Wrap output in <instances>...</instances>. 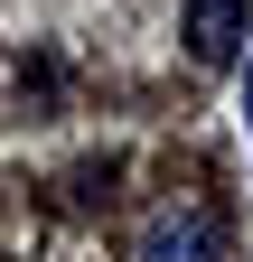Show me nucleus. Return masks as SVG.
Segmentation results:
<instances>
[{
	"instance_id": "1",
	"label": "nucleus",
	"mask_w": 253,
	"mask_h": 262,
	"mask_svg": "<svg viewBox=\"0 0 253 262\" xmlns=\"http://www.w3.org/2000/svg\"><path fill=\"white\" fill-rule=\"evenodd\" d=\"M235 47H244V0H187V56L235 66Z\"/></svg>"
},
{
	"instance_id": "2",
	"label": "nucleus",
	"mask_w": 253,
	"mask_h": 262,
	"mask_svg": "<svg viewBox=\"0 0 253 262\" xmlns=\"http://www.w3.org/2000/svg\"><path fill=\"white\" fill-rule=\"evenodd\" d=\"M141 262H216V215H197V206H187V215H160L141 234Z\"/></svg>"
}]
</instances>
